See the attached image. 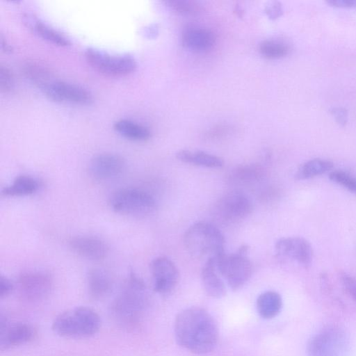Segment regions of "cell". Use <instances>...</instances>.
<instances>
[{"label":"cell","mask_w":356,"mask_h":356,"mask_svg":"<svg viewBox=\"0 0 356 356\" xmlns=\"http://www.w3.org/2000/svg\"><path fill=\"white\" fill-rule=\"evenodd\" d=\"M174 330L177 343L195 354L212 351L218 341V330L214 319L200 307L180 312L175 318Z\"/></svg>","instance_id":"obj_1"},{"label":"cell","mask_w":356,"mask_h":356,"mask_svg":"<svg viewBox=\"0 0 356 356\" xmlns=\"http://www.w3.org/2000/svg\"><path fill=\"white\" fill-rule=\"evenodd\" d=\"M148 296L143 281L131 273L111 305V314L121 326H135L141 319Z\"/></svg>","instance_id":"obj_2"},{"label":"cell","mask_w":356,"mask_h":356,"mask_svg":"<svg viewBox=\"0 0 356 356\" xmlns=\"http://www.w3.org/2000/svg\"><path fill=\"white\" fill-rule=\"evenodd\" d=\"M225 238L220 229L207 221L191 225L184 236L187 252L196 259H217L225 253Z\"/></svg>","instance_id":"obj_3"},{"label":"cell","mask_w":356,"mask_h":356,"mask_svg":"<svg viewBox=\"0 0 356 356\" xmlns=\"http://www.w3.org/2000/svg\"><path fill=\"white\" fill-rule=\"evenodd\" d=\"M101 318L92 309L79 307L65 311L53 321L52 329L58 335L68 338L88 337L101 327Z\"/></svg>","instance_id":"obj_4"},{"label":"cell","mask_w":356,"mask_h":356,"mask_svg":"<svg viewBox=\"0 0 356 356\" xmlns=\"http://www.w3.org/2000/svg\"><path fill=\"white\" fill-rule=\"evenodd\" d=\"M248 248L242 245L237 252H225L215 259L218 272L234 291L243 286L252 276V265L247 257Z\"/></svg>","instance_id":"obj_5"},{"label":"cell","mask_w":356,"mask_h":356,"mask_svg":"<svg viewBox=\"0 0 356 356\" xmlns=\"http://www.w3.org/2000/svg\"><path fill=\"white\" fill-rule=\"evenodd\" d=\"M109 204L118 213L138 217L152 213L156 207L155 200L149 193L132 188H120L113 193Z\"/></svg>","instance_id":"obj_6"},{"label":"cell","mask_w":356,"mask_h":356,"mask_svg":"<svg viewBox=\"0 0 356 356\" xmlns=\"http://www.w3.org/2000/svg\"><path fill=\"white\" fill-rule=\"evenodd\" d=\"M349 347L346 332L339 327L327 326L314 334L307 344L309 356H345Z\"/></svg>","instance_id":"obj_7"},{"label":"cell","mask_w":356,"mask_h":356,"mask_svg":"<svg viewBox=\"0 0 356 356\" xmlns=\"http://www.w3.org/2000/svg\"><path fill=\"white\" fill-rule=\"evenodd\" d=\"M84 56L90 66L107 76H125L136 68L135 58L128 54H110L90 47L85 51Z\"/></svg>","instance_id":"obj_8"},{"label":"cell","mask_w":356,"mask_h":356,"mask_svg":"<svg viewBox=\"0 0 356 356\" xmlns=\"http://www.w3.org/2000/svg\"><path fill=\"white\" fill-rule=\"evenodd\" d=\"M252 209V202L246 195L239 192H232L218 200L214 211L221 221L232 223L245 218Z\"/></svg>","instance_id":"obj_9"},{"label":"cell","mask_w":356,"mask_h":356,"mask_svg":"<svg viewBox=\"0 0 356 356\" xmlns=\"http://www.w3.org/2000/svg\"><path fill=\"white\" fill-rule=\"evenodd\" d=\"M42 91L49 99L58 102L84 105L92 102V95L88 90L64 81L55 80Z\"/></svg>","instance_id":"obj_10"},{"label":"cell","mask_w":356,"mask_h":356,"mask_svg":"<svg viewBox=\"0 0 356 356\" xmlns=\"http://www.w3.org/2000/svg\"><path fill=\"white\" fill-rule=\"evenodd\" d=\"M275 248L278 257L296 261L304 267L310 266L312 261V247L304 238L298 236L281 238L277 241Z\"/></svg>","instance_id":"obj_11"},{"label":"cell","mask_w":356,"mask_h":356,"mask_svg":"<svg viewBox=\"0 0 356 356\" xmlns=\"http://www.w3.org/2000/svg\"><path fill=\"white\" fill-rule=\"evenodd\" d=\"M18 289L26 299L38 300L49 295L52 287L51 276L42 271H27L18 278Z\"/></svg>","instance_id":"obj_12"},{"label":"cell","mask_w":356,"mask_h":356,"mask_svg":"<svg viewBox=\"0 0 356 356\" xmlns=\"http://www.w3.org/2000/svg\"><path fill=\"white\" fill-rule=\"evenodd\" d=\"M154 290L159 293L172 291L178 284L179 273L176 265L165 257H158L150 264Z\"/></svg>","instance_id":"obj_13"},{"label":"cell","mask_w":356,"mask_h":356,"mask_svg":"<svg viewBox=\"0 0 356 356\" xmlns=\"http://www.w3.org/2000/svg\"><path fill=\"white\" fill-rule=\"evenodd\" d=\"M124 165V161L120 156L113 153H102L91 159L89 171L95 179L107 180L120 175Z\"/></svg>","instance_id":"obj_14"},{"label":"cell","mask_w":356,"mask_h":356,"mask_svg":"<svg viewBox=\"0 0 356 356\" xmlns=\"http://www.w3.org/2000/svg\"><path fill=\"white\" fill-rule=\"evenodd\" d=\"M69 245L76 254L92 260L104 259L108 251L105 243L93 236H79L73 237L70 240Z\"/></svg>","instance_id":"obj_15"},{"label":"cell","mask_w":356,"mask_h":356,"mask_svg":"<svg viewBox=\"0 0 356 356\" xmlns=\"http://www.w3.org/2000/svg\"><path fill=\"white\" fill-rule=\"evenodd\" d=\"M1 347L8 348L25 344L32 341L35 334V329L27 323H17L7 326L1 321Z\"/></svg>","instance_id":"obj_16"},{"label":"cell","mask_w":356,"mask_h":356,"mask_svg":"<svg viewBox=\"0 0 356 356\" xmlns=\"http://www.w3.org/2000/svg\"><path fill=\"white\" fill-rule=\"evenodd\" d=\"M218 273L215 259L205 261L201 271V280L205 293L211 298H220L226 293L225 283Z\"/></svg>","instance_id":"obj_17"},{"label":"cell","mask_w":356,"mask_h":356,"mask_svg":"<svg viewBox=\"0 0 356 356\" xmlns=\"http://www.w3.org/2000/svg\"><path fill=\"white\" fill-rule=\"evenodd\" d=\"M216 40L214 33L204 28L188 29L181 36L183 46L197 51L210 49L214 45Z\"/></svg>","instance_id":"obj_18"},{"label":"cell","mask_w":356,"mask_h":356,"mask_svg":"<svg viewBox=\"0 0 356 356\" xmlns=\"http://www.w3.org/2000/svg\"><path fill=\"white\" fill-rule=\"evenodd\" d=\"M24 75L41 90L54 81L53 71L45 64L35 60H29L22 66Z\"/></svg>","instance_id":"obj_19"},{"label":"cell","mask_w":356,"mask_h":356,"mask_svg":"<svg viewBox=\"0 0 356 356\" xmlns=\"http://www.w3.org/2000/svg\"><path fill=\"white\" fill-rule=\"evenodd\" d=\"M90 294L95 298H102L111 291L112 282L109 275L102 269H90L87 275Z\"/></svg>","instance_id":"obj_20"},{"label":"cell","mask_w":356,"mask_h":356,"mask_svg":"<svg viewBox=\"0 0 356 356\" xmlns=\"http://www.w3.org/2000/svg\"><path fill=\"white\" fill-rule=\"evenodd\" d=\"M38 180L30 175H19L13 182L2 189V195L7 197H21L30 195L39 188Z\"/></svg>","instance_id":"obj_21"},{"label":"cell","mask_w":356,"mask_h":356,"mask_svg":"<svg viewBox=\"0 0 356 356\" xmlns=\"http://www.w3.org/2000/svg\"><path fill=\"white\" fill-rule=\"evenodd\" d=\"M282 300L280 295L274 291L261 293L257 300V309L259 315L266 319L273 318L280 312Z\"/></svg>","instance_id":"obj_22"},{"label":"cell","mask_w":356,"mask_h":356,"mask_svg":"<svg viewBox=\"0 0 356 356\" xmlns=\"http://www.w3.org/2000/svg\"><path fill=\"white\" fill-rule=\"evenodd\" d=\"M178 160L187 163L207 168H220L223 165L222 158L204 152H191L182 149L176 155Z\"/></svg>","instance_id":"obj_23"},{"label":"cell","mask_w":356,"mask_h":356,"mask_svg":"<svg viewBox=\"0 0 356 356\" xmlns=\"http://www.w3.org/2000/svg\"><path fill=\"white\" fill-rule=\"evenodd\" d=\"M113 129L120 135L132 140L145 141L151 137V132L146 127L127 119L115 121Z\"/></svg>","instance_id":"obj_24"},{"label":"cell","mask_w":356,"mask_h":356,"mask_svg":"<svg viewBox=\"0 0 356 356\" xmlns=\"http://www.w3.org/2000/svg\"><path fill=\"white\" fill-rule=\"evenodd\" d=\"M333 166V163L327 159H310L299 167L295 177L298 180L309 179L332 171Z\"/></svg>","instance_id":"obj_25"},{"label":"cell","mask_w":356,"mask_h":356,"mask_svg":"<svg viewBox=\"0 0 356 356\" xmlns=\"http://www.w3.org/2000/svg\"><path fill=\"white\" fill-rule=\"evenodd\" d=\"M260 54L266 58L276 59L286 56L290 51L287 43L278 40H266L259 44Z\"/></svg>","instance_id":"obj_26"},{"label":"cell","mask_w":356,"mask_h":356,"mask_svg":"<svg viewBox=\"0 0 356 356\" xmlns=\"http://www.w3.org/2000/svg\"><path fill=\"white\" fill-rule=\"evenodd\" d=\"M34 30L43 39L55 44L65 47L71 44L63 34L40 21L34 24Z\"/></svg>","instance_id":"obj_27"},{"label":"cell","mask_w":356,"mask_h":356,"mask_svg":"<svg viewBox=\"0 0 356 356\" xmlns=\"http://www.w3.org/2000/svg\"><path fill=\"white\" fill-rule=\"evenodd\" d=\"M330 179L348 191L356 193V177L341 170H332Z\"/></svg>","instance_id":"obj_28"},{"label":"cell","mask_w":356,"mask_h":356,"mask_svg":"<svg viewBox=\"0 0 356 356\" xmlns=\"http://www.w3.org/2000/svg\"><path fill=\"white\" fill-rule=\"evenodd\" d=\"M173 10L184 15H192L200 10V6L193 1L170 0L165 2Z\"/></svg>","instance_id":"obj_29"},{"label":"cell","mask_w":356,"mask_h":356,"mask_svg":"<svg viewBox=\"0 0 356 356\" xmlns=\"http://www.w3.org/2000/svg\"><path fill=\"white\" fill-rule=\"evenodd\" d=\"M14 86V76L6 65L0 64V90L2 92H10Z\"/></svg>","instance_id":"obj_30"},{"label":"cell","mask_w":356,"mask_h":356,"mask_svg":"<svg viewBox=\"0 0 356 356\" xmlns=\"http://www.w3.org/2000/svg\"><path fill=\"white\" fill-rule=\"evenodd\" d=\"M341 282L347 293L356 303V277L343 273L341 275Z\"/></svg>","instance_id":"obj_31"},{"label":"cell","mask_w":356,"mask_h":356,"mask_svg":"<svg viewBox=\"0 0 356 356\" xmlns=\"http://www.w3.org/2000/svg\"><path fill=\"white\" fill-rule=\"evenodd\" d=\"M13 284L9 279L3 275L0 278V297L3 298L7 297L13 291Z\"/></svg>","instance_id":"obj_32"},{"label":"cell","mask_w":356,"mask_h":356,"mask_svg":"<svg viewBox=\"0 0 356 356\" xmlns=\"http://www.w3.org/2000/svg\"><path fill=\"white\" fill-rule=\"evenodd\" d=\"M332 6L337 8H355L356 0H331L327 2Z\"/></svg>","instance_id":"obj_33"},{"label":"cell","mask_w":356,"mask_h":356,"mask_svg":"<svg viewBox=\"0 0 356 356\" xmlns=\"http://www.w3.org/2000/svg\"><path fill=\"white\" fill-rule=\"evenodd\" d=\"M333 115L336 120L342 124H345L347 122L348 114L343 108H337L333 110Z\"/></svg>","instance_id":"obj_34"},{"label":"cell","mask_w":356,"mask_h":356,"mask_svg":"<svg viewBox=\"0 0 356 356\" xmlns=\"http://www.w3.org/2000/svg\"><path fill=\"white\" fill-rule=\"evenodd\" d=\"M1 49L6 53L11 52L13 50L12 47L8 43L2 34L1 35Z\"/></svg>","instance_id":"obj_35"},{"label":"cell","mask_w":356,"mask_h":356,"mask_svg":"<svg viewBox=\"0 0 356 356\" xmlns=\"http://www.w3.org/2000/svg\"><path fill=\"white\" fill-rule=\"evenodd\" d=\"M269 10V15L277 17L280 15L281 9L277 5H273V6L271 7Z\"/></svg>","instance_id":"obj_36"}]
</instances>
